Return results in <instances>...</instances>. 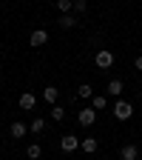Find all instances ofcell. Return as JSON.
<instances>
[{
    "label": "cell",
    "instance_id": "cell-1",
    "mask_svg": "<svg viewBox=\"0 0 142 160\" xmlns=\"http://www.w3.org/2000/svg\"><path fill=\"white\" fill-rule=\"evenodd\" d=\"M114 117H117V120H131V117H134V106L128 103V100H117Z\"/></svg>",
    "mask_w": 142,
    "mask_h": 160
},
{
    "label": "cell",
    "instance_id": "cell-2",
    "mask_svg": "<svg viewBox=\"0 0 142 160\" xmlns=\"http://www.w3.org/2000/svg\"><path fill=\"white\" fill-rule=\"evenodd\" d=\"M94 63H97L99 69H111V66H114V54H111L108 49H103V52H97V57H94Z\"/></svg>",
    "mask_w": 142,
    "mask_h": 160
},
{
    "label": "cell",
    "instance_id": "cell-3",
    "mask_svg": "<svg viewBox=\"0 0 142 160\" xmlns=\"http://www.w3.org/2000/svg\"><path fill=\"white\" fill-rule=\"evenodd\" d=\"M29 43H31V46H46V43H48V32H46V29H34L31 37H29Z\"/></svg>",
    "mask_w": 142,
    "mask_h": 160
},
{
    "label": "cell",
    "instance_id": "cell-4",
    "mask_svg": "<svg viewBox=\"0 0 142 160\" xmlns=\"http://www.w3.org/2000/svg\"><path fill=\"white\" fill-rule=\"evenodd\" d=\"M94 120H97V109H80V126H94Z\"/></svg>",
    "mask_w": 142,
    "mask_h": 160
},
{
    "label": "cell",
    "instance_id": "cell-5",
    "mask_svg": "<svg viewBox=\"0 0 142 160\" xmlns=\"http://www.w3.org/2000/svg\"><path fill=\"white\" fill-rule=\"evenodd\" d=\"M37 106V97L31 94V92H26V94H20V109H23V112H31Z\"/></svg>",
    "mask_w": 142,
    "mask_h": 160
},
{
    "label": "cell",
    "instance_id": "cell-6",
    "mask_svg": "<svg viewBox=\"0 0 142 160\" xmlns=\"http://www.w3.org/2000/svg\"><path fill=\"white\" fill-rule=\"evenodd\" d=\"M60 146H63V152H74V149L80 146V137H74V134H63Z\"/></svg>",
    "mask_w": 142,
    "mask_h": 160
},
{
    "label": "cell",
    "instance_id": "cell-7",
    "mask_svg": "<svg viewBox=\"0 0 142 160\" xmlns=\"http://www.w3.org/2000/svg\"><path fill=\"white\" fill-rule=\"evenodd\" d=\"M57 94H60V92H57L54 86H46V89H43V100H46V103H51V106H57Z\"/></svg>",
    "mask_w": 142,
    "mask_h": 160
},
{
    "label": "cell",
    "instance_id": "cell-8",
    "mask_svg": "<svg viewBox=\"0 0 142 160\" xmlns=\"http://www.w3.org/2000/svg\"><path fill=\"white\" fill-rule=\"evenodd\" d=\"M136 157H139V149H136L134 143L122 146V160H136Z\"/></svg>",
    "mask_w": 142,
    "mask_h": 160
},
{
    "label": "cell",
    "instance_id": "cell-9",
    "mask_svg": "<svg viewBox=\"0 0 142 160\" xmlns=\"http://www.w3.org/2000/svg\"><path fill=\"white\" fill-rule=\"evenodd\" d=\"M105 106H108V100H105L103 94H94V97H91V109L99 112V109H105Z\"/></svg>",
    "mask_w": 142,
    "mask_h": 160
},
{
    "label": "cell",
    "instance_id": "cell-10",
    "mask_svg": "<svg viewBox=\"0 0 142 160\" xmlns=\"http://www.w3.org/2000/svg\"><path fill=\"white\" fill-rule=\"evenodd\" d=\"M57 23L63 26V29H74V26H77V20H74V14H63V17L57 20Z\"/></svg>",
    "mask_w": 142,
    "mask_h": 160
},
{
    "label": "cell",
    "instance_id": "cell-11",
    "mask_svg": "<svg viewBox=\"0 0 142 160\" xmlns=\"http://www.w3.org/2000/svg\"><path fill=\"white\" fill-rule=\"evenodd\" d=\"M108 94H114V97L122 94V80H111L108 83Z\"/></svg>",
    "mask_w": 142,
    "mask_h": 160
},
{
    "label": "cell",
    "instance_id": "cell-12",
    "mask_svg": "<svg viewBox=\"0 0 142 160\" xmlns=\"http://www.w3.org/2000/svg\"><path fill=\"white\" fill-rule=\"evenodd\" d=\"M83 152H85V154H94V152H97V140H94V137H85V140H83Z\"/></svg>",
    "mask_w": 142,
    "mask_h": 160
},
{
    "label": "cell",
    "instance_id": "cell-13",
    "mask_svg": "<svg viewBox=\"0 0 142 160\" xmlns=\"http://www.w3.org/2000/svg\"><path fill=\"white\" fill-rule=\"evenodd\" d=\"M29 129H31L34 134H40V132H43V129H46V120H43V117H34V120H31V126H29Z\"/></svg>",
    "mask_w": 142,
    "mask_h": 160
},
{
    "label": "cell",
    "instance_id": "cell-14",
    "mask_svg": "<svg viewBox=\"0 0 142 160\" xmlns=\"http://www.w3.org/2000/svg\"><path fill=\"white\" fill-rule=\"evenodd\" d=\"M57 9L63 12V14H68V12L74 9V0H57Z\"/></svg>",
    "mask_w": 142,
    "mask_h": 160
},
{
    "label": "cell",
    "instance_id": "cell-15",
    "mask_svg": "<svg viewBox=\"0 0 142 160\" xmlns=\"http://www.w3.org/2000/svg\"><path fill=\"white\" fill-rule=\"evenodd\" d=\"M66 117V112H63V106H51V120L54 123H60V120Z\"/></svg>",
    "mask_w": 142,
    "mask_h": 160
},
{
    "label": "cell",
    "instance_id": "cell-16",
    "mask_svg": "<svg viewBox=\"0 0 142 160\" xmlns=\"http://www.w3.org/2000/svg\"><path fill=\"white\" fill-rule=\"evenodd\" d=\"M26 154H29V157H31V160H37V157H40V154H43V149H40V146H37V143H31V146H29V149H26Z\"/></svg>",
    "mask_w": 142,
    "mask_h": 160
},
{
    "label": "cell",
    "instance_id": "cell-17",
    "mask_svg": "<svg viewBox=\"0 0 142 160\" xmlns=\"http://www.w3.org/2000/svg\"><path fill=\"white\" fill-rule=\"evenodd\" d=\"M26 134V126L23 123H11V137H23Z\"/></svg>",
    "mask_w": 142,
    "mask_h": 160
},
{
    "label": "cell",
    "instance_id": "cell-18",
    "mask_svg": "<svg viewBox=\"0 0 142 160\" xmlns=\"http://www.w3.org/2000/svg\"><path fill=\"white\" fill-rule=\"evenodd\" d=\"M80 97H85V100H88V97H94V89H91L88 83H83V86H80Z\"/></svg>",
    "mask_w": 142,
    "mask_h": 160
},
{
    "label": "cell",
    "instance_id": "cell-19",
    "mask_svg": "<svg viewBox=\"0 0 142 160\" xmlns=\"http://www.w3.org/2000/svg\"><path fill=\"white\" fill-rule=\"evenodd\" d=\"M74 12H85V0H74Z\"/></svg>",
    "mask_w": 142,
    "mask_h": 160
},
{
    "label": "cell",
    "instance_id": "cell-20",
    "mask_svg": "<svg viewBox=\"0 0 142 160\" xmlns=\"http://www.w3.org/2000/svg\"><path fill=\"white\" fill-rule=\"evenodd\" d=\"M134 66H136V69H139V72H142V54H139V57H136V60H134Z\"/></svg>",
    "mask_w": 142,
    "mask_h": 160
}]
</instances>
